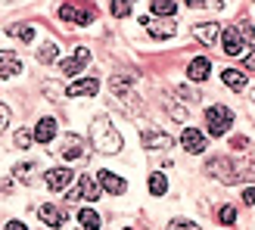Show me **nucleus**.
<instances>
[{"label":"nucleus","mask_w":255,"mask_h":230,"mask_svg":"<svg viewBox=\"0 0 255 230\" xmlns=\"http://www.w3.org/2000/svg\"><path fill=\"white\" fill-rule=\"evenodd\" d=\"M168 230H199V224H193V221H171Z\"/></svg>","instance_id":"7c9ffc66"},{"label":"nucleus","mask_w":255,"mask_h":230,"mask_svg":"<svg viewBox=\"0 0 255 230\" xmlns=\"http://www.w3.org/2000/svg\"><path fill=\"white\" fill-rule=\"evenodd\" d=\"M37 215H41V221L47 227H53V230L66 224V212H62L59 206H41V209H37Z\"/></svg>","instance_id":"ddd939ff"},{"label":"nucleus","mask_w":255,"mask_h":230,"mask_svg":"<svg viewBox=\"0 0 255 230\" xmlns=\"http://www.w3.org/2000/svg\"><path fill=\"white\" fill-rule=\"evenodd\" d=\"M91 140H94V146L100 152H109V156H116V152L122 149V134L116 131V124H112L106 115L94 118V124H91Z\"/></svg>","instance_id":"f257e3e1"},{"label":"nucleus","mask_w":255,"mask_h":230,"mask_svg":"<svg viewBox=\"0 0 255 230\" xmlns=\"http://www.w3.org/2000/svg\"><path fill=\"white\" fill-rule=\"evenodd\" d=\"M16 143H19L22 149H28V146L34 143V131H28V127H22V131H16Z\"/></svg>","instance_id":"bb28decb"},{"label":"nucleus","mask_w":255,"mask_h":230,"mask_svg":"<svg viewBox=\"0 0 255 230\" xmlns=\"http://www.w3.org/2000/svg\"><path fill=\"white\" fill-rule=\"evenodd\" d=\"M128 12H131V3H128V0H112V16L125 19Z\"/></svg>","instance_id":"cd10ccee"},{"label":"nucleus","mask_w":255,"mask_h":230,"mask_svg":"<svg viewBox=\"0 0 255 230\" xmlns=\"http://www.w3.org/2000/svg\"><path fill=\"white\" fill-rule=\"evenodd\" d=\"M231 121H234V112L227 109V106H209V109H206V124H209V134H212V137L227 134Z\"/></svg>","instance_id":"f03ea898"},{"label":"nucleus","mask_w":255,"mask_h":230,"mask_svg":"<svg viewBox=\"0 0 255 230\" xmlns=\"http://www.w3.org/2000/svg\"><path fill=\"white\" fill-rule=\"evenodd\" d=\"M6 31H9L12 37H19V41H25V44L34 41V28H31V25H9Z\"/></svg>","instance_id":"b1692460"},{"label":"nucleus","mask_w":255,"mask_h":230,"mask_svg":"<svg viewBox=\"0 0 255 230\" xmlns=\"http://www.w3.org/2000/svg\"><path fill=\"white\" fill-rule=\"evenodd\" d=\"M181 146L187 152H202V149L209 146V140L202 137V131H196V127H187V131L181 134Z\"/></svg>","instance_id":"6e6552de"},{"label":"nucleus","mask_w":255,"mask_h":230,"mask_svg":"<svg viewBox=\"0 0 255 230\" xmlns=\"http://www.w3.org/2000/svg\"><path fill=\"white\" fill-rule=\"evenodd\" d=\"M128 3H131V0H128Z\"/></svg>","instance_id":"58836bf2"},{"label":"nucleus","mask_w":255,"mask_h":230,"mask_svg":"<svg viewBox=\"0 0 255 230\" xmlns=\"http://www.w3.org/2000/svg\"><path fill=\"white\" fill-rule=\"evenodd\" d=\"M193 34H196V41H202V44H212L215 37L221 34V28H218V22H199L196 28H193Z\"/></svg>","instance_id":"f3484780"},{"label":"nucleus","mask_w":255,"mask_h":230,"mask_svg":"<svg viewBox=\"0 0 255 230\" xmlns=\"http://www.w3.org/2000/svg\"><path fill=\"white\" fill-rule=\"evenodd\" d=\"M97 91H100V81H97V78H81V81H72L66 94H69L72 100H78V97H94Z\"/></svg>","instance_id":"1a4fd4ad"},{"label":"nucleus","mask_w":255,"mask_h":230,"mask_svg":"<svg viewBox=\"0 0 255 230\" xmlns=\"http://www.w3.org/2000/svg\"><path fill=\"white\" fill-rule=\"evenodd\" d=\"M78 199H87V202L100 199V184H97V177H91V174H81V177H78V187L69 190V202H78Z\"/></svg>","instance_id":"7ed1b4c3"},{"label":"nucleus","mask_w":255,"mask_h":230,"mask_svg":"<svg viewBox=\"0 0 255 230\" xmlns=\"http://www.w3.org/2000/svg\"><path fill=\"white\" fill-rule=\"evenodd\" d=\"M9 190H12V184H9V181H3V177H0V193H9Z\"/></svg>","instance_id":"e433bc0d"},{"label":"nucleus","mask_w":255,"mask_h":230,"mask_svg":"<svg viewBox=\"0 0 255 230\" xmlns=\"http://www.w3.org/2000/svg\"><path fill=\"white\" fill-rule=\"evenodd\" d=\"M62 159H69V162H84L87 156H91V149H87V143L81 137H75V134H69L66 140H62Z\"/></svg>","instance_id":"39448f33"},{"label":"nucleus","mask_w":255,"mask_h":230,"mask_svg":"<svg viewBox=\"0 0 255 230\" xmlns=\"http://www.w3.org/2000/svg\"><path fill=\"white\" fill-rule=\"evenodd\" d=\"M59 19L75 22V25H91L94 22V6H78V3H62Z\"/></svg>","instance_id":"20e7f679"},{"label":"nucleus","mask_w":255,"mask_h":230,"mask_svg":"<svg viewBox=\"0 0 255 230\" xmlns=\"http://www.w3.org/2000/svg\"><path fill=\"white\" fill-rule=\"evenodd\" d=\"M97 184L106 190V193H112V196H122L125 190H128V184L122 181V177L116 174V171H100L97 174Z\"/></svg>","instance_id":"0eeeda50"},{"label":"nucleus","mask_w":255,"mask_h":230,"mask_svg":"<svg viewBox=\"0 0 255 230\" xmlns=\"http://www.w3.org/2000/svg\"><path fill=\"white\" fill-rule=\"evenodd\" d=\"M218 218H221V224H234V221H237V209H234V206H224V209L218 212Z\"/></svg>","instance_id":"c85d7f7f"},{"label":"nucleus","mask_w":255,"mask_h":230,"mask_svg":"<svg viewBox=\"0 0 255 230\" xmlns=\"http://www.w3.org/2000/svg\"><path fill=\"white\" fill-rule=\"evenodd\" d=\"M31 171H34V165H31V162H19L16 168H12V174H16L19 181H31Z\"/></svg>","instance_id":"a878e982"},{"label":"nucleus","mask_w":255,"mask_h":230,"mask_svg":"<svg viewBox=\"0 0 255 230\" xmlns=\"http://www.w3.org/2000/svg\"><path fill=\"white\" fill-rule=\"evenodd\" d=\"M87 59H91V53H87L84 47H78L72 59H66V62H62V75H75V72H81V69L87 66Z\"/></svg>","instance_id":"dca6fc26"},{"label":"nucleus","mask_w":255,"mask_h":230,"mask_svg":"<svg viewBox=\"0 0 255 230\" xmlns=\"http://www.w3.org/2000/svg\"><path fill=\"white\" fill-rule=\"evenodd\" d=\"M243 202H246V206H255V187L243 190Z\"/></svg>","instance_id":"72a5a7b5"},{"label":"nucleus","mask_w":255,"mask_h":230,"mask_svg":"<svg viewBox=\"0 0 255 230\" xmlns=\"http://www.w3.org/2000/svg\"><path fill=\"white\" fill-rule=\"evenodd\" d=\"M243 66H246V69H255V47H252L249 53L243 56Z\"/></svg>","instance_id":"f704fd0d"},{"label":"nucleus","mask_w":255,"mask_h":230,"mask_svg":"<svg viewBox=\"0 0 255 230\" xmlns=\"http://www.w3.org/2000/svg\"><path fill=\"white\" fill-rule=\"evenodd\" d=\"M6 230H28V227H25L22 221H9V224H6Z\"/></svg>","instance_id":"c9c22d12"},{"label":"nucleus","mask_w":255,"mask_h":230,"mask_svg":"<svg viewBox=\"0 0 255 230\" xmlns=\"http://www.w3.org/2000/svg\"><path fill=\"white\" fill-rule=\"evenodd\" d=\"M209 72H212V62H209L206 56H196V59L187 66L190 81H206V78H209Z\"/></svg>","instance_id":"2eb2a0df"},{"label":"nucleus","mask_w":255,"mask_h":230,"mask_svg":"<svg viewBox=\"0 0 255 230\" xmlns=\"http://www.w3.org/2000/svg\"><path fill=\"white\" fill-rule=\"evenodd\" d=\"M53 137H56V121L53 118H41L37 127H34V140L37 143H50Z\"/></svg>","instance_id":"a211bd4d"},{"label":"nucleus","mask_w":255,"mask_h":230,"mask_svg":"<svg viewBox=\"0 0 255 230\" xmlns=\"http://www.w3.org/2000/svg\"><path fill=\"white\" fill-rule=\"evenodd\" d=\"M72 177H75V174H72L69 168H50V171H47V187H50V190H66V187L72 184Z\"/></svg>","instance_id":"4468645a"},{"label":"nucleus","mask_w":255,"mask_h":230,"mask_svg":"<svg viewBox=\"0 0 255 230\" xmlns=\"http://www.w3.org/2000/svg\"><path fill=\"white\" fill-rule=\"evenodd\" d=\"M149 6H152V12H156V16H174V12H177V3H174V0H149Z\"/></svg>","instance_id":"412c9836"},{"label":"nucleus","mask_w":255,"mask_h":230,"mask_svg":"<svg viewBox=\"0 0 255 230\" xmlns=\"http://www.w3.org/2000/svg\"><path fill=\"white\" fill-rule=\"evenodd\" d=\"M78 221H81L84 230H100V215L94 209H81L78 212Z\"/></svg>","instance_id":"aec40b11"},{"label":"nucleus","mask_w":255,"mask_h":230,"mask_svg":"<svg viewBox=\"0 0 255 230\" xmlns=\"http://www.w3.org/2000/svg\"><path fill=\"white\" fill-rule=\"evenodd\" d=\"M140 25H146V31L156 37V41H168V37H174L177 34V25H171V22H152V19H140Z\"/></svg>","instance_id":"423d86ee"},{"label":"nucleus","mask_w":255,"mask_h":230,"mask_svg":"<svg viewBox=\"0 0 255 230\" xmlns=\"http://www.w3.org/2000/svg\"><path fill=\"white\" fill-rule=\"evenodd\" d=\"M56 56H59V47L53 41H44L41 47H37V59H41V62H53Z\"/></svg>","instance_id":"5701e85b"},{"label":"nucleus","mask_w":255,"mask_h":230,"mask_svg":"<svg viewBox=\"0 0 255 230\" xmlns=\"http://www.w3.org/2000/svg\"><path fill=\"white\" fill-rule=\"evenodd\" d=\"M131 84H134V75H112V78H109V87L116 94H122L125 87H131Z\"/></svg>","instance_id":"393cba45"},{"label":"nucleus","mask_w":255,"mask_h":230,"mask_svg":"<svg viewBox=\"0 0 255 230\" xmlns=\"http://www.w3.org/2000/svg\"><path fill=\"white\" fill-rule=\"evenodd\" d=\"M165 190H168V181H165V174L152 171V174H149V193H152V196H165Z\"/></svg>","instance_id":"4be33fe9"},{"label":"nucleus","mask_w":255,"mask_h":230,"mask_svg":"<svg viewBox=\"0 0 255 230\" xmlns=\"http://www.w3.org/2000/svg\"><path fill=\"white\" fill-rule=\"evenodd\" d=\"M252 94H255V91H252Z\"/></svg>","instance_id":"a19ab883"},{"label":"nucleus","mask_w":255,"mask_h":230,"mask_svg":"<svg viewBox=\"0 0 255 230\" xmlns=\"http://www.w3.org/2000/svg\"><path fill=\"white\" fill-rule=\"evenodd\" d=\"M174 137L162 134V131H143V149H171Z\"/></svg>","instance_id":"9b49d317"},{"label":"nucleus","mask_w":255,"mask_h":230,"mask_svg":"<svg viewBox=\"0 0 255 230\" xmlns=\"http://www.w3.org/2000/svg\"><path fill=\"white\" fill-rule=\"evenodd\" d=\"M221 81L227 87H234V91H243V87H246V75H243V69H224Z\"/></svg>","instance_id":"6ab92c4d"},{"label":"nucleus","mask_w":255,"mask_h":230,"mask_svg":"<svg viewBox=\"0 0 255 230\" xmlns=\"http://www.w3.org/2000/svg\"><path fill=\"white\" fill-rule=\"evenodd\" d=\"M184 3H190V6H199V3H206V0H184Z\"/></svg>","instance_id":"4c0bfd02"},{"label":"nucleus","mask_w":255,"mask_h":230,"mask_svg":"<svg viewBox=\"0 0 255 230\" xmlns=\"http://www.w3.org/2000/svg\"><path fill=\"white\" fill-rule=\"evenodd\" d=\"M6 124H9V109H6L3 103H0V134L6 131Z\"/></svg>","instance_id":"473e14b6"},{"label":"nucleus","mask_w":255,"mask_h":230,"mask_svg":"<svg viewBox=\"0 0 255 230\" xmlns=\"http://www.w3.org/2000/svg\"><path fill=\"white\" fill-rule=\"evenodd\" d=\"M240 37H243V41H252V44H255V28H252L249 22H243V28H240Z\"/></svg>","instance_id":"2f4dec72"},{"label":"nucleus","mask_w":255,"mask_h":230,"mask_svg":"<svg viewBox=\"0 0 255 230\" xmlns=\"http://www.w3.org/2000/svg\"><path fill=\"white\" fill-rule=\"evenodd\" d=\"M168 115H171V118H177V121H187V109H184V106L168 103Z\"/></svg>","instance_id":"c756f323"},{"label":"nucleus","mask_w":255,"mask_h":230,"mask_svg":"<svg viewBox=\"0 0 255 230\" xmlns=\"http://www.w3.org/2000/svg\"><path fill=\"white\" fill-rule=\"evenodd\" d=\"M19 72H22L19 56L12 53V50H3V53H0V75H3V78H16Z\"/></svg>","instance_id":"f8f14e48"},{"label":"nucleus","mask_w":255,"mask_h":230,"mask_svg":"<svg viewBox=\"0 0 255 230\" xmlns=\"http://www.w3.org/2000/svg\"><path fill=\"white\" fill-rule=\"evenodd\" d=\"M221 47H224L227 56H240L243 53V37H240V31L237 28H224L221 31Z\"/></svg>","instance_id":"9d476101"},{"label":"nucleus","mask_w":255,"mask_h":230,"mask_svg":"<svg viewBox=\"0 0 255 230\" xmlns=\"http://www.w3.org/2000/svg\"><path fill=\"white\" fill-rule=\"evenodd\" d=\"M125 230H128V227H125Z\"/></svg>","instance_id":"ea45409f"}]
</instances>
